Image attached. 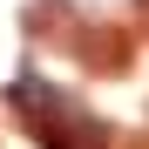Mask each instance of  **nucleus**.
Here are the masks:
<instances>
[{
	"label": "nucleus",
	"instance_id": "f257e3e1",
	"mask_svg": "<svg viewBox=\"0 0 149 149\" xmlns=\"http://www.w3.org/2000/svg\"><path fill=\"white\" fill-rule=\"evenodd\" d=\"M7 95H14V109H20V122L34 129V142H41V149H109V129H102L81 102H74V95H61L54 81L20 74Z\"/></svg>",
	"mask_w": 149,
	"mask_h": 149
},
{
	"label": "nucleus",
	"instance_id": "f03ea898",
	"mask_svg": "<svg viewBox=\"0 0 149 149\" xmlns=\"http://www.w3.org/2000/svg\"><path fill=\"white\" fill-rule=\"evenodd\" d=\"M142 7H149V0H142Z\"/></svg>",
	"mask_w": 149,
	"mask_h": 149
}]
</instances>
